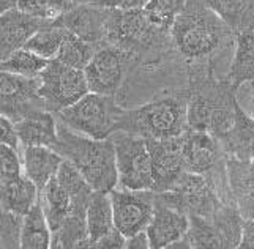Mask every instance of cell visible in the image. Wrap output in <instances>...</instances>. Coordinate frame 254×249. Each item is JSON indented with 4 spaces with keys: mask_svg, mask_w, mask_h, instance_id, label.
Here are the masks:
<instances>
[{
    "mask_svg": "<svg viewBox=\"0 0 254 249\" xmlns=\"http://www.w3.org/2000/svg\"><path fill=\"white\" fill-rule=\"evenodd\" d=\"M188 71V126L221 139L235 119L237 88L226 77H215L213 60L192 62Z\"/></svg>",
    "mask_w": 254,
    "mask_h": 249,
    "instance_id": "obj_1",
    "label": "cell"
},
{
    "mask_svg": "<svg viewBox=\"0 0 254 249\" xmlns=\"http://www.w3.org/2000/svg\"><path fill=\"white\" fill-rule=\"evenodd\" d=\"M231 33H234L231 27L210 8L207 0H188L172 25L171 38L179 54L192 63L213 60Z\"/></svg>",
    "mask_w": 254,
    "mask_h": 249,
    "instance_id": "obj_2",
    "label": "cell"
},
{
    "mask_svg": "<svg viewBox=\"0 0 254 249\" xmlns=\"http://www.w3.org/2000/svg\"><path fill=\"white\" fill-rule=\"evenodd\" d=\"M52 148L79 169L95 191L111 192L117 188L119 171L116 147L111 137L93 139L84 136L59 120L57 142Z\"/></svg>",
    "mask_w": 254,
    "mask_h": 249,
    "instance_id": "obj_3",
    "label": "cell"
},
{
    "mask_svg": "<svg viewBox=\"0 0 254 249\" xmlns=\"http://www.w3.org/2000/svg\"><path fill=\"white\" fill-rule=\"evenodd\" d=\"M188 88L164 92L136 109H125L120 129L145 139H171L188 129Z\"/></svg>",
    "mask_w": 254,
    "mask_h": 249,
    "instance_id": "obj_4",
    "label": "cell"
},
{
    "mask_svg": "<svg viewBox=\"0 0 254 249\" xmlns=\"http://www.w3.org/2000/svg\"><path fill=\"white\" fill-rule=\"evenodd\" d=\"M172 41L171 32L156 25L145 8L137 10H112L108 22L106 43L128 51L134 57V62L153 63V57L161 56L168 48V41Z\"/></svg>",
    "mask_w": 254,
    "mask_h": 249,
    "instance_id": "obj_5",
    "label": "cell"
},
{
    "mask_svg": "<svg viewBox=\"0 0 254 249\" xmlns=\"http://www.w3.org/2000/svg\"><path fill=\"white\" fill-rule=\"evenodd\" d=\"M125 108L116 96L89 92L79 101L56 114L68 128L93 139H108L120 129Z\"/></svg>",
    "mask_w": 254,
    "mask_h": 249,
    "instance_id": "obj_6",
    "label": "cell"
},
{
    "mask_svg": "<svg viewBox=\"0 0 254 249\" xmlns=\"http://www.w3.org/2000/svg\"><path fill=\"white\" fill-rule=\"evenodd\" d=\"M116 147L119 186L122 189L153 191L152 156L147 139L127 131H116L111 136Z\"/></svg>",
    "mask_w": 254,
    "mask_h": 249,
    "instance_id": "obj_7",
    "label": "cell"
},
{
    "mask_svg": "<svg viewBox=\"0 0 254 249\" xmlns=\"http://www.w3.org/2000/svg\"><path fill=\"white\" fill-rule=\"evenodd\" d=\"M38 77L40 96L45 101L46 109L54 114L64 111L89 93L84 71L68 66L57 59L49 60Z\"/></svg>",
    "mask_w": 254,
    "mask_h": 249,
    "instance_id": "obj_8",
    "label": "cell"
},
{
    "mask_svg": "<svg viewBox=\"0 0 254 249\" xmlns=\"http://www.w3.org/2000/svg\"><path fill=\"white\" fill-rule=\"evenodd\" d=\"M134 57L116 44L104 43L96 49L84 73L89 92L117 96Z\"/></svg>",
    "mask_w": 254,
    "mask_h": 249,
    "instance_id": "obj_9",
    "label": "cell"
},
{
    "mask_svg": "<svg viewBox=\"0 0 254 249\" xmlns=\"http://www.w3.org/2000/svg\"><path fill=\"white\" fill-rule=\"evenodd\" d=\"M182 155L187 172L227 180L226 153L215 136L190 128L182 134Z\"/></svg>",
    "mask_w": 254,
    "mask_h": 249,
    "instance_id": "obj_10",
    "label": "cell"
},
{
    "mask_svg": "<svg viewBox=\"0 0 254 249\" xmlns=\"http://www.w3.org/2000/svg\"><path fill=\"white\" fill-rule=\"evenodd\" d=\"M40 77H24L0 69V114L14 123L46 109L40 96Z\"/></svg>",
    "mask_w": 254,
    "mask_h": 249,
    "instance_id": "obj_11",
    "label": "cell"
},
{
    "mask_svg": "<svg viewBox=\"0 0 254 249\" xmlns=\"http://www.w3.org/2000/svg\"><path fill=\"white\" fill-rule=\"evenodd\" d=\"M114 222L127 238L147 230L155 211V191L112 189L111 192Z\"/></svg>",
    "mask_w": 254,
    "mask_h": 249,
    "instance_id": "obj_12",
    "label": "cell"
},
{
    "mask_svg": "<svg viewBox=\"0 0 254 249\" xmlns=\"http://www.w3.org/2000/svg\"><path fill=\"white\" fill-rule=\"evenodd\" d=\"M152 156L153 191H172L187 174L182 155V136L171 139H147Z\"/></svg>",
    "mask_w": 254,
    "mask_h": 249,
    "instance_id": "obj_13",
    "label": "cell"
},
{
    "mask_svg": "<svg viewBox=\"0 0 254 249\" xmlns=\"http://www.w3.org/2000/svg\"><path fill=\"white\" fill-rule=\"evenodd\" d=\"M111 8L100 3L73 5L54 22L62 25L77 38L93 44H104L108 40V22Z\"/></svg>",
    "mask_w": 254,
    "mask_h": 249,
    "instance_id": "obj_14",
    "label": "cell"
},
{
    "mask_svg": "<svg viewBox=\"0 0 254 249\" xmlns=\"http://www.w3.org/2000/svg\"><path fill=\"white\" fill-rule=\"evenodd\" d=\"M190 227V216L177 208L158 202L155 197V211L147 235L152 249L169 248L185 237Z\"/></svg>",
    "mask_w": 254,
    "mask_h": 249,
    "instance_id": "obj_15",
    "label": "cell"
},
{
    "mask_svg": "<svg viewBox=\"0 0 254 249\" xmlns=\"http://www.w3.org/2000/svg\"><path fill=\"white\" fill-rule=\"evenodd\" d=\"M227 185L243 219L254 218V159L226 158Z\"/></svg>",
    "mask_w": 254,
    "mask_h": 249,
    "instance_id": "obj_16",
    "label": "cell"
},
{
    "mask_svg": "<svg viewBox=\"0 0 254 249\" xmlns=\"http://www.w3.org/2000/svg\"><path fill=\"white\" fill-rule=\"evenodd\" d=\"M51 24L21 11L19 8L0 16V59L25 46L32 35L43 25Z\"/></svg>",
    "mask_w": 254,
    "mask_h": 249,
    "instance_id": "obj_17",
    "label": "cell"
},
{
    "mask_svg": "<svg viewBox=\"0 0 254 249\" xmlns=\"http://www.w3.org/2000/svg\"><path fill=\"white\" fill-rule=\"evenodd\" d=\"M117 230L114 222L111 194L106 191H93L87 205V242L82 248H96L103 238Z\"/></svg>",
    "mask_w": 254,
    "mask_h": 249,
    "instance_id": "obj_18",
    "label": "cell"
},
{
    "mask_svg": "<svg viewBox=\"0 0 254 249\" xmlns=\"http://www.w3.org/2000/svg\"><path fill=\"white\" fill-rule=\"evenodd\" d=\"M21 145H46L54 147L59 134V123L56 114L48 109L33 112L14 123Z\"/></svg>",
    "mask_w": 254,
    "mask_h": 249,
    "instance_id": "obj_19",
    "label": "cell"
},
{
    "mask_svg": "<svg viewBox=\"0 0 254 249\" xmlns=\"http://www.w3.org/2000/svg\"><path fill=\"white\" fill-rule=\"evenodd\" d=\"M218 140L226 156L245 159V161L254 159V117H250L242 109L239 101L235 104V119L232 126Z\"/></svg>",
    "mask_w": 254,
    "mask_h": 249,
    "instance_id": "obj_20",
    "label": "cell"
},
{
    "mask_svg": "<svg viewBox=\"0 0 254 249\" xmlns=\"http://www.w3.org/2000/svg\"><path fill=\"white\" fill-rule=\"evenodd\" d=\"M62 163L64 158L52 147H46V145L24 147L22 152L24 174L38 186L40 192L57 175L59 167Z\"/></svg>",
    "mask_w": 254,
    "mask_h": 249,
    "instance_id": "obj_21",
    "label": "cell"
},
{
    "mask_svg": "<svg viewBox=\"0 0 254 249\" xmlns=\"http://www.w3.org/2000/svg\"><path fill=\"white\" fill-rule=\"evenodd\" d=\"M38 200V186L25 174L14 180L0 183V208L8 213L25 216Z\"/></svg>",
    "mask_w": 254,
    "mask_h": 249,
    "instance_id": "obj_22",
    "label": "cell"
},
{
    "mask_svg": "<svg viewBox=\"0 0 254 249\" xmlns=\"http://www.w3.org/2000/svg\"><path fill=\"white\" fill-rule=\"evenodd\" d=\"M87 205L89 200H73L68 218L56 232H52L51 248H82L87 242Z\"/></svg>",
    "mask_w": 254,
    "mask_h": 249,
    "instance_id": "obj_23",
    "label": "cell"
},
{
    "mask_svg": "<svg viewBox=\"0 0 254 249\" xmlns=\"http://www.w3.org/2000/svg\"><path fill=\"white\" fill-rule=\"evenodd\" d=\"M226 79L235 88L254 81V29L235 33V52Z\"/></svg>",
    "mask_w": 254,
    "mask_h": 249,
    "instance_id": "obj_24",
    "label": "cell"
},
{
    "mask_svg": "<svg viewBox=\"0 0 254 249\" xmlns=\"http://www.w3.org/2000/svg\"><path fill=\"white\" fill-rule=\"evenodd\" d=\"M40 203L52 232H56L64 224L73 208L71 195L59 183L56 177L40 192Z\"/></svg>",
    "mask_w": 254,
    "mask_h": 249,
    "instance_id": "obj_25",
    "label": "cell"
},
{
    "mask_svg": "<svg viewBox=\"0 0 254 249\" xmlns=\"http://www.w3.org/2000/svg\"><path fill=\"white\" fill-rule=\"evenodd\" d=\"M52 242V230L48 224L40 200L22 218L19 248L22 249H48Z\"/></svg>",
    "mask_w": 254,
    "mask_h": 249,
    "instance_id": "obj_26",
    "label": "cell"
},
{
    "mask_svg": "<svg viewBox=\"0 0 254 249\" xmlns=\"http://www.w3.org/2000/svg\"><path fill=\"white\" fill-rule=\"evenodd\" d=\"M207 3L229 25L234 35L254 29V0H207Z\"/></svg>",
    "mask_w": 254,
    "mask_h": 249,
    "instance_id": "obj_27",
    "label": "cell"
},
{
    "mask_svg": "<svg viewBox=\"0 0 254 249\" xmlns=\"http://www.w3.org/2000/svg\"><path fill=\"white\" fill-rule=\"evenodd\" d=\"M66 35H68L66 29H64L62 25L51 22V24L43 25L38 32H35L32 35V38L25 43L24 48L35 52V54L43 59L52 60L57 57Z\"/></svg>",
    "mask_w": 254,
    "mask_h": 249,
    "instance_id": "obj_28",
    "label": "cell"
},
{
    "mask_svg": "<svg viewBox=\"0 0 254 249\" xmlns=\"http://www.w3.org/2000/svg\"><path fill=\"white\" fill-rule=\"evenodd\" d=\"M48 62L49 60L37 56L35 52L21 48L11 52L10 56L0 59V69L24 77H37L46 68Z\"/></svg>",
    "mask_w": 254,
    "mask_h": 249,
    "instance_id": "obj_29",
    "label": "cell"
},
{
    "mask_svg": "<svg viewBox=\"0 0 254 249\" xmlns=\"http://www.w3.org/2000/svg\"><path fill=\"white\" fill-rule=\"evenodd\" d=\"M100 46L101 44H93L89 41H84L81 38H77L76 35L68 32L66 38L62 43V48H60L56 59L68 66H73V68L84 71L85 66L89 65V62L92 60L96 49Z\"/></svg>",
    "mask_w": 254,
    "mask_h": 249,
    "instance_id": "obj_30",
    "label": "cell"
},
{
    "mask_svg": "<svg viewBox=\"0 0 254 249\" xmlns=\"http://www.w3.org/2000/svg\"><path fill=\"white\" fill-rule=\"evenodd\" d=\"M71 6L69 0H19L17 3L21 11L46 22H56Z\"/></svg>",
    "mask_w": 254,
    "mask_h": 249,
    "instance_id": "obj_31",
    "label": "cell"
},
{
    "mask_svg": "<svg viewBox=\"0 0 254 249\" xmlns=\"http://www.w3.org/2000/svg\"><path fill=\"white\" fill-rule=\"evenodd\" d=\"M187 2L188 0H148L145 11L156 25L171 32L175 19L187 6Z\"/></svg>",
    "mask_w": 254,
    "mask_h": 249,
    "instance_id": "obj_32",
    "label": "cell"
},
{
    "mask_svg": "<svg viewBox=\"0 0 254 249\" xmlns=\"http://www.w3.org/2000/svg\"><path fill=\"white\" fill-rule=\"evenodd\" d=\"M21 175H24V166L19 148L0 144V183L14 180Z\"/></svg>",
    "mask_w": 254,
    "mask_h": 249,
    "instance_id": "obj_33",
    "label": "cell"
},
{
    "mask_svg": "<svg viewBox=\"0 0 254 249\" xmlns=\"http://www.w3.org/2000/svg\"><path fill=\"white\" fill-rule=\"evenodd\" d=\"M0 144H8L14 148L21 147L14 122L11 119H8L3 114H0Z\"/></svg>",
    "mask_w": 254,
    "mask_h": 249,
    "instance_id": "obj_34",
    "label": "cell"
},
{
    "mask_svg": "<svg viewBox=\"0 0 254 249\" xmlns=\"http://www.w3.org/2000/svg\"><path fill=\"white\" fill-rule=\"evenodd\" d=\"M148 0H101L100 5L112 8V10H137L145 8Z\"/></svg>",
    "mask_w": 254,
    "mask_h": 249,
    "instance_id": "obj_35",
    "label": "cell"
},
{
    "mask_svg": "<svg viewBox=\"0 0 254 249\" xmlns=\"http://www.w3.org/2000/svg\"><path fill=\"white\" fill-rule=\"evenodd\" d=\"M242 249H254V218L253 219H243V229H242Z\"/></svg>",
    "mask_w": 254,
    "mask_h": 249,
    "instance_id": "obj_36",
    "label": "cell"
},
{
    "mask_svg": "<svg viewBox=\"0 0 254 249\" xmlns=\"http://www.w3.org/2000/svg\"><path fill=\"white\" fill-rule=\"evenodd\" d=\"M127 248L128 249H147L150 248V240H148L147 230L137 232L127 238Z\"/></svg>",
    "mask_w": 254,
    "mask_h": 249,
    "instance_id": "obj_37",
    "label": "cell"
},
{
    "mask_svg": "<svg viewBox=\"0 0 254 249\" xmlns=\"http://www.w3.org/2000/svg\"><path fill=\"white\" fill-rule=\"evenodd\" d=\"M17 3L19 0H0V16L17 8Z\"/></svg>",
    "mask_w": 254,
    "mask_h": 249,
    "instance_id": "obj_38",
    "label": "cell"
},
{
    "mask_svg": "<svg viewBox=\"0 0 254 249\" xmlns=\"http://www.w3.org/2000/svg\"><path fill=\"white\" fill-rule=\"evenodd\" d=\"M73 5H85V3H100L101 0H69Z\"/></svg>",
    "mask_w": 254,
    "mask_h": 249,
    "instance_id": "obj_39",
    "label": "cell"
},
{
    "mask_svg": "<svg viewBox=\"0 0 254 249\" xmlns=\"http://www.w3.org/2000/svg\"><path fill=\"white\" fill-rule=\"evenodd\" d=\"M250 84H251V92H253V109H254V81Z\"/></svg>",
    "mask_w": 254,
    "mask_h": 249,
    "instance_id": "obj_40",
    "label": "cell"
},
{
    "mask_svg": "<svg viewBox=\"0 0 254 249\" xmlns=\"http://www.w3.org/2000/svg\"><path fill=\"white\" fill-rule=\"evenodd\" d=\"M0 248H5V243H3V238H2V234H0Z\"/></svg>",
    "mask_w": 254,
    "mask_h": 249,
    "instance_id": "obj_41",
    "label": "cell"
}]
</instances>
